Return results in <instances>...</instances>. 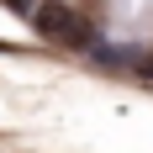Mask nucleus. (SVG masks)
I'll list each match as a JSON object with an SVG mask.
<instances>
[{
  "instance_id": "nucleus-1",
  "label": "nucleus",
  "mask_w": 153,
  "mask_h": 153,
  "mask_svg": "<svg viewBox=\"0 0 153 153\" xmlns=\"http://www.w3.org/2000/svg\"><path fill=\"white\" fill-rule=\"evenodd\" d=\"M27 21H32V32H37L42 42H53V48H74V53L100 48L95 42V27L74 11V5H63V0H37Z\"/></svg>"
},
{
  "instance_id": "nucleus-2",
  "label": "nucleus",
  "mask_w": 153,
  "mask_h": 153,
  "mask_svg": "<svg viewBox=\"0 0 153 153\" xmlns=\"http://www.w3.org/2000/svg\"><path fill=\"white\" fill-rule=\"evenodd\" d=\"M5 5H11V11H21V16H32V5H37V0H5Z\"/></svg>"
}]
</instances>
